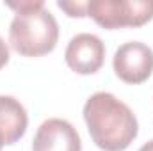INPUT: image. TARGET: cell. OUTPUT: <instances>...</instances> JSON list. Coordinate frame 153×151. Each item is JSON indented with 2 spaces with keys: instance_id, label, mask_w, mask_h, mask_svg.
Instances as JSON below:
<instances>
[{
  "instance_id": "obj_1",
  "label": "cell",
  "mask_w": 153,
  "mask_h": 151,
  "mask_svg": "<svg viewBox=\"0 0 153 151\" xmlns=\"http://www.w3.org/2000/svg\"><path fill=\"white\" fill-rule=\"evenodd\" d=\"M84 119L93 142L103 151H125L139 133V123L132 109L105 91L87 98Z\"/></svg>"
},
{
  "instance_id": "obj_2",
  "label": "cell",
  "mask_w": 153,
  "mask_h": 151,
  "mask_svg": "<svg viewBox=\"0 0 153 151\" xmlns=\"http://www.w3.org/2000/svg\"><path fill=\"white\" fill-rule=\"evenodd\" d=\"M14 9L9 27V44L23 57H41L50 53L59 39V25L43 0L5 2Z\"/></svg>"
},
{
  "instance_id": "obj_3",
  "label": "cell",
  "mask_w": 153,
  "mask_h": 151,
  "mask_svg": "<svg viewBox=\"0 0 153 151\" xmlns=\"http://www.w3.org/2000/svg\"><path fill=\"white\" fill-rule=\"evenodd\" d=\"M87 16L103 29L141 27L153 18V0H91Z\"/></svg>"
},
{
  "instance_id": "obj_4",
  "label": "cell",
  "mask_w": 153,
  "mask_h": 151,
  "mask_svg": "<svg viewBox=\"0 0 153 151\" xmlns=\"http://www.w3.org/2000/svg\"><path fill=\"white\" fill-rule=\"evenodd\" d=\"M112 68L119 80L126 84H143L153 73V50L141 41H128L114 53Z\"/></svg>"
},
{
  "instance_id": "obj_5",
  "label": "cell",
  "mask_w": 153,
  "mask_h": 151,
  "mask_svg": "<svg viewBox=\"0 0 153 151\" xmlns=\"http://www.w3.org/2000/svg\"><path fill=\"white\" fill-rule=\"evenodd\" d=\"M64 61L68 68L78 75H93L103 66L105 44L94 34H76L66 46Z\"/></svg>"
},
{
  "instance_id": "obj_6",
  "label": "cell",
  "mask_w": 153,
  "mask_h": 151,
  "mask_svg": "<svg viewBox=\"0 0 153 151\" xmlns=\"http://www.w3.org/2000/svg\"><path fill=\"white\" fill-rule=\"evenodd\" d=\"M32 151H82V141L71 123L52 117L43 121L38 128Z\"/></svg>"
},
{
  "instance_id": "obj_7",
  "label": "cell",
  "mask_w": 153,
  "mask_h": 151,
  "mask_svg": "<svg viewBox=\"0 0 153 151\" xmlns=\"http://www.w3.org/2000/svg\"><path fill=\"white\" fill-rule=\"evenodd\" d=\"M29 124V115L25 107L13 96L0 94V135L5 144L18 142Z\"/></svg>"
},
{
  "instance_id": "obj_8",
  "label": "cell",
  "mask_w": 153,
  "mask_h": 151,
  "mask_svg": "<svg viewBox=\"0 0 153 151\" xmlns=\"http://www.w3.org/2000/svg\"><path fill=\"white\" fill-rule=\"evenodd\" d=\"M57 5L68 13L71 18H84L87 16V2H57Z\"/></svg>"
},
{
  "instance_id": "obj_9",
  "label": "cell",
  "mask_w": 153,
  "mask_h": 151,
  "mask_svg": "<svg viewBox=\"0 0 153 151\" xmlns=\"http://www.w3.org/2000/svg\"><path fill=\"white\" fill-rule=\"evenodd\" d=\"M9 62V48L5 44V41L0 38V70Z\"/></svg>"
},
{
  "instance_id": "obj_10",
  "label": "cell",
  "mask_w": 153,
  "mask_h": 151,
  "mask_svg": "<svg viewBox=\"0 0 153 151\" xmlns=\"http://www.w3.org/2000/svg\"><path fill=\"white\" fill-rule=\"evenodd\" d=\"M139 151H153V139L152 141H148L146 144H143V146L139 148Z\"/></svg>"
},
{
  "instance_id": "obj_11",
  "label": "cell",
  "mask_w": 153,
  "mask_h": 151,
  "mask_svg": "<svg viewBox=\"0 0 153 151\" xmlns=\"http://www.w3.org/2000/svg\"><path fill=\"white\" fill-rule=\"evenodd\" d=\"M5 142H4V139H2V135H0V150H2V146H4Z\"/></svg>"
}]
</instances>
